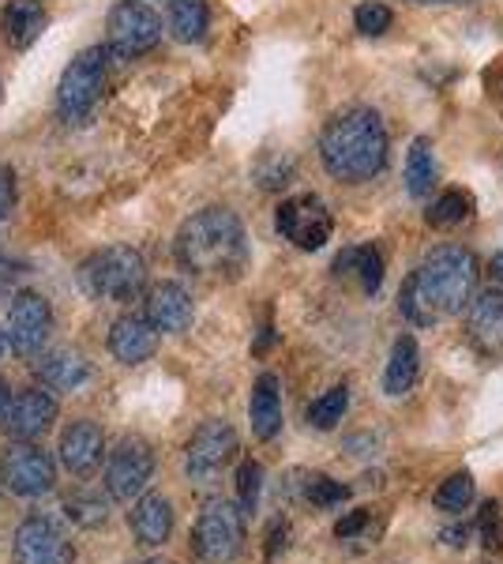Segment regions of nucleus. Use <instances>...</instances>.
Here are the masks:
<instances>
[{
  "instance_id": "f257e3e1",
  "label": "nucleus",
  "mask_w": 503,
  "mask_h": 564,
  "mask_svg": "<svg viewBox=\"0 0 503 564\" xmlns=\"http://www.w3.org/2000/svg\"><path fill=\"white\" fill-rule=\"evenodd\" d=\"M478 286V260L459 245H440L409 271L398 290V308L409 324L433 327L462 313Z\"/></svg>"
},
{
  "instance_id": "f03ea898",
  "label": "nucleus",
  "mask_w": 503,
  "mask_h": 564,
  "mask_svg": "<svg viewBox=\"0 0 503 564\" xmlns=\"http://www.w3.org/2000/svg\"><path fill=\"white\" fill-rule=\"evenodd\" d=\"M319 159L324 170L346 185L372 181L387 166V129L380 113L369 106H353L335 113L319 135Z\"/></svg>"
},
{
  "instance_id": "7ed1b4c3",
  "label": "nucleus",
  "mask_w": 503,
  "mask_h": 564,
  "mask_svg": "<svg viewBox=\"0 0 503 564\" xmlns=\"http://www.w3.org/2000/svg\"><path fill=\"white\" fill-rule=\"evenodd\" d=\"M181 268L199 279H237L249 263V238L230 207H204L177 230Z\"/></svg>"
},
{
  "instance_id": "20e7f679",
  "label": "nucleus",
  "mask_w": 503,
  "mask_h": 564,
  "mask_svg": "<svg viewBox=\"0 0 503 564\" xmlns=\"http://www.w3.org/2000/svg\"><path fill=\"white\" fill-rule=\"evenodd\" d=\"M76 282L95 302H132L147 282V263L132 245H109L79 263Z\"/></svg>"
},
{
  "instance_id": "39448f33",
  "label": "nucleus",
  "mask_w": 503,
  "mask_h": 564,
  "mask_svg": "<svg viewBox=\"0 0 503 564\" xmlns=\"http://www.w3.org/2000/svg\"><path fill=\"white\" fill-rule=\"evenodd\" d=\"M117 57L109 45H95V50H84L61 76V87H57V109L64 121L72 124H84L90 113L98 109L106 95V84H109V68H113Z\"/></svg>"
},
{
  "instance_id": "423d86ee",
  "label": "nucleus",
  "mask_w": 503,
  "mask_h": 564,
  "mask_svg": "<svg viewBox=\"0 0 503 564\" xmlns=\"http://www.w3.org/2000/svg\"><path fill=\"white\" fill-rule=\"evenodd\" d=\"M244 545V512L233 500H210L192 527V550L207 564H230Z\"/></svg>"
},
{
  "instance_id": "0eeeda50",
  "label": "nucleus",
  "mask_w": 503,
  "mask_h": 564,
  "mask_svg": "<svg viewBox=\"0 0 503 564\" xmlns=\"http://www.w3.org/2000/svg\"><path fill=\"white\" fill-rule=\"evenodd\" d=\"M274 226H278L282 238H286L289 245H297L300 252H316L331 241L335 218L319 196L300 193V196L282 199L278 215H274Z\"/></svg>"
},
{
  "instance_id": "6e6552de",
  "label": "nucleus",
  "mask_w": 503,
  "mask_h": 564,
  "mask_svg": "<svg viewBox=\"0 0 503 564\" xmlns=\"http://www.w3.org/2000/svg\"><path fill=\"white\" fill-rule=\"evenodd\" d=\"M0 481H4L8 494L23 500H39L57 486V463L39 444L23 441L15 448H8L4 459H0Z\"/></svg>"
},
{
  "instance_id": "1a4fd4ad",
  "label": "nucleus",
  "mask_w": 503,
  "mask_h": 564,
  "mask_svg": "<svg viewBox=\"0 0 503 564\" xmlns=\"http://www.w3.org/2000/svg\"><path fill=\"white\" fill-rule=\"evenodd\" d=\"M106 31H109V50L117 57H143V53L158 45L162 20L143 0H121V4L109 8Z\"/></svg>"
},
{
  "instance_id": "9d476101",
  "label": "nucleus",
  "mask_w": 503,
  "mask_h": 564,
  "mask_svg": "<svg viewBox=\"0 0 503 564\" xmlns=\"http://www.w3.org/2000/svg\"><path fill=\"white\" fill-rule=\"evenodd\" d=\"M237 456V433L230 422H204L192 433L185 448V470L196 486H215L218 475L233 463Z\"/></svg>"
},
{
  "instance_id": "9b49d317",
  "label": "nucleus",
  "mask_w": 503,
  "mask_h": 564,
  "mask_svg": "<svg viewBox=\"0 0 503 564\" xmlns=\"http://www.w3.org/2000/svg\"><path fill=\"white\" fill-rule=\"evenodd\" d=\"M154 478V448L143 436H124L106 463V489L113 500L143 497V489Z\"/></svg>"
},
{
  "instance_id": "f8f14e48",
  "label": "nucleus",
  "mask_w": 503,
  "mask_h": 564,
  "mask_svg": "<svg viewBox=\"0 0 503 564\" xmlns=\"http://www.w3.org/2000/svg\"><path fill=\"white\" fill-rule=\"evenodd\" d=\"M15 564H76V550H72L68 534L61 531L57 520L50 516H31L20 523L12 542Z\"/></svg>"
},
{
  "instance_id": "ddd939ff",
  "label": "nucleus",
  "mask_w": 503,
  "mask_h": 564,
  "mask_svg": "<svg viewBox=\"0 0 503 564\" xmlns=\"http://www.w3.org/2000/svg\"><path fill=\"white\" fill-rule=\"evenodd\" d=\"M53 332V308L45 302L42 294H34V290H23V294H15L12 308H8V347H12L20 358H31V354H39L45 347V339H50Z\"/></svg>"
},
{
  "instance_id": "4468645a",
  "label": "nucleus",
  "mask_w": 503,
  "mask_h": 564,
  "mask_svg": "<svg viewBox=\"0 0 503 564\" xmlns=\"http://www.w3.org/2000/svg\"><path fill=\"white\" fill-rule=\"evenodd\" d=\"M57 422V399L50 391H23L4 406V430L15 441H39L42 433H50V425Z\"/></svg>"
},
{
  "instance_id": "2eb2a0df",
  "label": "nucleus",
  "mask_w": 503,
  "mask_h": 564,
  "mask_svg": "<svg viewBox=\"0 0 503 564\" xmlns=\"http://www.w3.org/2000/svg\"><path fill=\"white\" fill-rule=\"evenodd\" d=\"M143 316L154 324V332H166V335H181L192 327V297L185 286L177 282H158V286L147 290V302H143Z\"/></svg>"
},
{
  "instance_id": "dca6fc26",
  "label": "nucleus",
  "mask_w": 503,
  "mask_h": 564,
  "mask_svg": "<svg viewBox=\"0 0 503 564\" xmlns=\"http://www.w3.org/2000/svg\"><path fill=\"white\" fill-rule=\"evenodd\" d=\"M466 321L484 354H503V282L484 286L478 297L466 302Z\"/></svg>"
},
{
  "instance_id": "f3484780",
  "label": "nucleus",
  "mask_w": 503,
  "mask_h": 564,
  "mask_svg": "<svg viewBox=\"0 0 503 564\" xmlns=\"http://www.w3.org/2000/svg\"><path fill=\"white\" fill-rule=\"evenodd\" d=\"M154 350H158V332H154L147 316H121V321L109 327V354L121 366H140Z\"/></svg>"
},
{
  "instance_id": "a211bd4d",
  "label": "nucleus",
  "mask_w": 503,
  "mask_h": 564,
  "mask_svg": "<svg viewBox=\"0 0 503 564\" xmlns=\"http://www.w3.org/2000/svg\"><path fill=\"white\" fill-rule=\"evenodd\" d=\"M106 456V436L95 422H72L61 433V463L72 475H90Z\"/></svg>"
},
{
  "instance_id": "6ab92c4d",
  "label": "nucleus",
  "mask_w": 503,
  "mask_h": 564,
  "mask_svg": "<svg viewBox=\"0 0 503 564\" xmlns=\"http://www.w3.org/2000/svg\"><path fill=\"white\" fill-rule=\"evenodd\" d=\"M128 527H132L135 542L140 545H162L173 534V508L166 497L147 494L135 500V508L128 512Z\"/></svg>"
},
{
  "instance_id": "aec40b11",
  "label": "nucleus",
  "mask_w": 503,
  "mask_h": 564,
  "mask_svg": "<svg viewBox=\"0 0 503 564\" xmlns=\"http://www.w3.org/2000/svg\"><path fill=\"white\" fill-rule=\"evenodd\" d=\"M249 422L252 433L260 441H271L282 430V391H278V377L274 372H263L252 388V403H249Z\"/></svg>"
},
{
  "instance_id": "412c9836",
  "label": "nucleus",
  "mask_w": 503,
  "mask_h": 564,
  "mask_svg": "<svg viewBox=\"0 0 503 564\" xmlns=\"http://www.w3.org/2000/svg\"><path fill=\"white\" fill-rule=\"evenodd\" d=\"M45 23H50V15H45L42 0H12L4 8V20H0L12 50H31L39 42V34L45 31Z\"/></svg>"
},
{
  "instance_id": "4be33fe9",
  "label": "nucleus",
  "mask_w": 503,
  "mask_h": 564,
  "mask_svg": "<svg viewBox=\"0 0 503 564\" xmlns=\"http://www.w3.org/2000/svg\"><path fill=\"white\" fill-rule=\"evenodd\" d=\"M417 369H420V350H417V339L414 335H402V339L391 347V361L383 369V391L387 395H406L417 380Z\"/></svg>"
},
{
  "instance_id": "5701e85b",
  "label": "nucleus",
  "mask_w": 503,
  "mask_h": 564,
  "mask_svg": "<svg viewBox=\"0 0 503 564\" xmlns=\"http://www.w3.org/2000/svg\"><path fill=\"white\" fill-rule=\"evenodd\" d=\"M338 275H357L364 294H380L383 286V257L376 245H357V249H346L342 257L335 260Z\"/></svg>"
},
{
  "instance_id": "b1692460",
  "label": "nucleus",
  "mask_w": 503,
  "mask_h": 564,
  "mask_svg": "<svg viewBox=\"0 0 503 564\" xmlns=\"http://www.w3.org/2000/svg\"><path fill=\"white\" fill-rule=\"evenodd\" d=\"M87 372H90V366L84 361V354H76V350H53L39 366V377L57 391L79 388L87 380Z\"/></svg>"
},
{
  "instance_id": "393cba45",
  "label": "nucleus",
  "mask_w": 503,
  "mask_h": 564,
  "mask_svg": "<svg viewBox=\"0 0 503 564\" xmlns=\"http://www.w3.org/2000/svg\"><path fill=\"white\" fill-rule=\"evenodd\" d=\"M436 185V154H433V140H425V135H417L414 143H409V154H406V188L414 199H425L433 193Z\"/></svg>"
},
{
  "instance_id": "a878e982",
  "label": "nucleus",
  "mask_w": 503,
  "mask_h": 564,
  "mask_svg": "<svg viewBox=\"0 0 503 564\" xmlns=\"http://www.w3.org/2000/svg\"><path fill=\"white\" fill-rule=\"evenodd\" d=\"M207 20H210L207 0H173L170 26L177 42H199L207 31Z\"/></svg>"
},
{
  "instance_id": "bb28decb",
  "label": "nucleus",
  "mask_w": 503,
  "mask_h": 564,
  "mask_svg": "<svg viewBox=\"0 0 503 564\" xmlns=\"http://www.w3.org/2000/svg\"><path fill=\"white\" fill-rule=\"evenodd\" d=\"M470 215H473V196L459 193V188H451V193H444L433 207H428L425 218H428V226H440V230H447V226L466 223Z\"/></svg>"
},
{
  "instance_id": "cd10ccee",
  "label": "nucleus",
  "mask_w": 503,
  "mask_h": 564,
  "mask_svg": "<svg viewBox=\"0 0 503 564\" xmlns=\"http://www.w3.org/2000/svg\"><path fill=\"white\" fill-rule=\"evenodd\" d=\"M64 512H68V520L79 523V527H102L109 520L106 497L90 494V489H76V494L64 500Z\"/></svg>"
},
{
  "instance_id": "c85d7f7f",
  "label": "nucleus",
  "mask_w": 503,
  "mask_h": 564,
  "mask_svg": "<svg viewBox=\"0 0 503 564\" xmlns=\"http://www.w3.org/2000/svg\"><path fill=\"white\" fill-rule=\"evenodd\" d=\"M346 406H350V388L346 384H338L331 391H324V395L316 399L313 406H308V422L316 425V430H335L338 422H342V414H346Z\"/></svg>"
},
{
  "instance_id": "c756f323",
  "label": "nucleus",
  "mask_w": 503,
  "mask_h": 564,
  "mask_svg": "<svg viewBox=\"0 0 503 564\" xmlns=\"http://www.w3.org/2000/svg\"><path fill=\"white\" fill-rule=\"evenodd\" d=\"M473 494H478V486H473V475L459 470V475H451L440 489H436V508H444V512H466V508H470V500H473Z\"/></svg>"
},
{
  "instance_id": "7c9ffc66",
  "label": "nucleus",
  "mask_w": 503,
  "mask_h": 564,
  "mask_svg": "<svg viewBox=\"0 0 503 564\" xmlns=\"http://www.w3.org/2000/svg\"><path fill=\"white\" fill-rule=\"evenodd\" d=\"M300 497L313 500L316 508H338L346 497H350V489H346L342 481L327 478V475H305V486H300Z\"/></svg>"
},
{
  "instance_id": "2f4dec72",
  "label": "nucleus",
  "mask_w": 503,
  "mask_h": 564,
  "mask_svg": "<svg viewBox=\"0 0 503 564\" xmlns=\"http://www.w3.org/2000/svg\"><path fill=\"white\" fill-rule=\"evenodd\" d=\"M260 494H263V467L252 459L241 463V470H237V508L241 512H255Z\"/></svg>"
},
{
  "instance_id": "473e14b6",
  "label": "nucleus",
  "mask_w": 503,
  "mask_h": 564,
  "mask_svg": "<svg viewBox=\"0 0 503 564\" xmlns=\"http://www.w3.org/2000/svg\"><path fill=\"white\" fill-rule=\"evenodd\" d=\"M391 20H395V15H391V8H387V4H380V0H364V4L353 12L357 31L369 34V39H380V34L391 26Z\"/></svg>"
},
{
  "instance_id": "72a5a7b5",
  "label": "nucleus",
  "mask_w": 503,
  "mask_h": 564,
  "mask_svg": "<svg viewBox=\"0 0 503 564\" xmlns=\"http://www.w3.org/2000/svg\"><path fill=\"white\" fill-rule=\"evenodd\" d=\"M481 545H503L500 539H503V527H500V505L496 500H484L481 505Z\"/></svg>"
},
{
  "instance_id": "f704fd0d",
  "label": "nucleus",
  "mask_w": 503,
  "mask_h": 564,
  "mask_svg": "<svg viewBox=\"0 0 503 564\" xmlns=\"http://www.w3.org/2000/svg\"><path fill=\"white\" fill-rule=\"evenodd\" d=\"M12 207H15V174L12 166H0V223H4Z\"/></svg>"
},
{
  "instance_id": "c9c22d12",
  "label": "nucleus",
  "mask_w": 503,
  "mask_h": 564,
  "mask_svg": "<svg viewBox=\"0 0 503 564\" xmlns=\"http://www.w3.org/2000/svg\"><path fill=\"white\" fill-rule=\"evenodd\" d=\"M364 523H369V512H350L346 520H338V523H335V539L350 542L353 534H361V531H364Z\"/></svg>"
},
{
  "instance_id": "e433bc0d",
  "label": "nucleus",
  "mask_w": 503,
  "mask_h": 564,
  "mask_svg": "<svg viewBox=\"0 0 503 564\" xmlns=\"http://www.w3.org/2000/svg\"><path fill=\"white\" fill-rule=\"evenodd\" d=\"M20 263L15 260H8V257H0V297L4 294H12V286H15V279H20Z\"/></svg>"
},
{
  "instance_id": "4c0bfd02",
  "label": "nucleus",
  "mask_w": 503,
  "mask_h": 564,
  "mask_svg": "<svg viewBox=\"0 0 503 564\" xmlns=\"http://www.w3.org/2000/svg\"><path fill=\"white\" fill-rule=\"evenodd\" d=\"M286 539H289V527L278 520L267 534V557H278V550H286Z\"/></svg>"
},
{
  "instance_id": "58836bf2",
  "label": "nucleus",
  "mask_w": 503,
  "mask_h": 564,
  "mask_svg": "<svg viewBox=\"0 0 503 564\" xmlns=\"http://www.w3.org/2000/svg\"><path fill=\"white\" fill-rule=\"evenodd\" d=\"M447 545H466V539H470V527H451V531H444Z\"/></svg>"
},
{
  "instance_id": "ea45409f",
  "label": "nucleus",
  "mask_w": 503,
  "mask_h": 564,
  "mask_svg": "<svg viewBox=\"0 0 503 564\" xmlns=\"http://www.w3.org/2000/svg\"><path fill=\"white\" fill-rule=\"evenodd\" d=\"M489 271H492V279L503 282V252H496V257L489 260Z\"/></svg>"
},
{
  "instance_id": "a19ab883",
  "label": "nucleus",
  "mask_w": 503,
  "mask_h": 564,
  "mask_svg": "<svg viewBox=\"0 0 503 564\" xmlns=\"http://www.w3.org/2000/svg\"><path fill=\"white\" fill-rule=\"evenodd\" d=\"M414 4H470V0H414Z\"/></svg>"
},
{
  "instance_id": "79ce46f5",
  "label": "nucleus",
  "mask_w": 503,
  "mask_h": 564,
  "mask_svg": "<svg viewBox=\"0 0 503 564\" xmlns=\"http://www.w3.org/2000/svg\"><path fill=\"white\" fill-rule=\"evenodd\" d=\"M4 406H8V384L0 380V414H4Z\"/></svg>"
},
{
  "instance_id": "37998d69",
  "label": "nucleus",
  "mask_w": 503,
  "mask_h": 564,
  "mask_svg": "<svg viewBox=\"0 0 503 564\" xmlns=\"http://www.w3.org/2000/svg\"><path fill=\"white\" fill-rule=\"evenodd\" d=\"M4 350H8V335L0 332V358H4Z\"/></svg>"
},
{
  "instance_id": "c03bdc74",
  "label": "nucleus",
  "mask_w": 503,
  "mask_h": 564,
  "mask_svg": "<svg viewBox=\"0 0 503 564\" xmlns=\"http://www.w3.org/2000/svg\"><path fill=\"white\" fill-rule=\"evenodd\" d=\"M140 564H170V561H140Z\"/></svg>"
}]
</instances>
